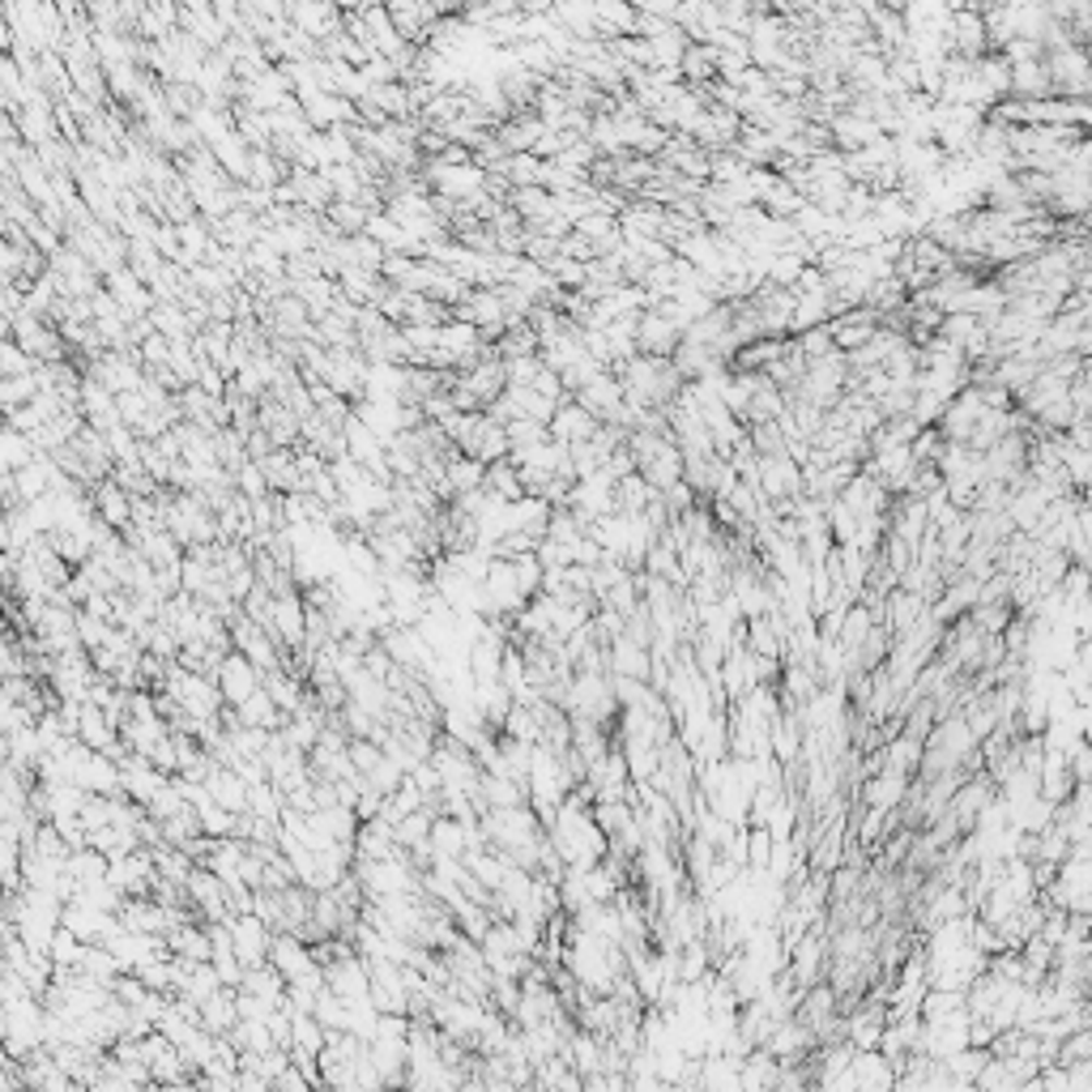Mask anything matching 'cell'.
I'll list each match as a JSON object with an SVG mask.
<instances>
[{
  "label": "cell",
  "mask_w": 1092,
  "mask_h": 1092,
  "mask_svg": "<svg viewBox=\"0 0 1092 1092\" xmlns=\"http://www.w3.org/2000/svg\"><path fill=\"white\" fill-rule=\"evenodd\" d=\"M214 683H218V692H222V704H227V708H235V704H244V700L260 688V670L252 666L240 648H227V653H222V662H218Z\"/></svg>",
  "instance_id": "obj_1"
},
{
  "label": "cell",
  "mask_w": 1092,
  "mask_h": 1092,
  "mask_svg": "<svg viewBox=\"0 0 1092 1092\" xmlns=\"http://www.w3.org/2000/svg\"><path fill=\"white\" fill-rule=\"evenodd\" d=\"M231 947H235V960L252 969V964H265L269 960V944H274V931L256 918V913H231Z\"/></svg>",
  "instance_id": "obj_2"
},
{
  "label": "cell",
  "mask_w": 1092,
  "mask_h": 1092,
  "mask_svg": "<svg viewBox=\"0 0 1092 1092\" xmlns=\"http://www.w3.org/2000/svg\"><path fill=\"white\" fill-rule=\"evenodd\" d=\"M909 781H913V777H905V773L879 768L875 777L858 781V786H862V790H858V806H879V811H896V806L905 802V790H909Z\"/></svg>",
  "instance_id": "obj_3"
},
{
  "label": "cell",
  "mask_w": 1092,
  "mask_h": 1092,
  "mask_svg": "<svg viewBox=\"0 0 1092 1092\" xmlns=\"http://www.w3.org/2000/svg\"><path fill=\"white\" fill-rule=\"evenodd\" d=\"M849 1071H853V1089H862V1092H888L896 1080L888 1058H884L879 1049H853Z\"/></svg>",
  "instance_id": "obj_4"
},
{
  "label": "cell",
  "mask_w": 1092,
  "mask_h": 1092,
  "mask_svg": "<svg viewBox=\"0 0 1092 1092\" xmlns=\"http://www.w3.org/2000/svg\"><path fill=\"white\" fill-rule=\"evenodd\" d=\"M240 1020V1007H235V986H218L209 998H201V1029L214 1033V1038H227L231 1024Z\"/></svg>",
  "instance_id": "obj_5"
},
{
  "label": "cell",
  "mask_w": 1092,
  "mask_h": 1092,
  "mask_svg": "<svg viewBox=\"0 0 1092 1092\" xmlns=\"http://www.w3.org/2000/svg\"><path fill=\"white\" fill-rule=\"evenodd\" d=\"M235 717H240L244 726H256V730H278V726L287 721V713L274 704V695L265 692V688H256L244 704H235Z\"/></svg>",
  "instance_id": "obj_6"
},
{
  "label": "cell",
  "mask_w": 1092,
  "mask_h": 1092,
  "mask_svg": "<svg viewBox=\"0 0 1092 1092\" xmlns=\"http://www.w3.org/2000/svg\"><path fill=\"white\" fill-rule=\"evenodd\" d=\"M879 751H884V768L905 773V777H913L918 764H922V739H913V735H905V730H896Z\"/></svg>",
  "instance_id": "obj_7"
},
{
  "label": "cell",
  "mask_w": 1092,
  "mask_h": 1092,
  "mask_svg": "<svg viewBox=\"0 0 1092 1092\" xmlns=\"http://www.w3.org/2000/svg\"><path fill=\"white\" fill-rule=\"evenodd\" d=\"M427 845H432V858H461L465 853V824L452 815H436Z\"/></svg>",
  "instance_id": "obj_8"
},
{
  "label": "cell",
  "mask_w": 1092,
  "mask_h": 1092,
  "mask_svg": "<svg viewBox=\"0 0 1092 1092\" xmlns=\"http://www.w3.org/2000/svg\"><path fill=\"white\" fill-rule=\"evenodd\" d=\"M675 969H679V982H700L713 973V951L704 939H688L675 956Z\"/></svg>",
  "instance_id": "obj_9"
},
{
  "label": "cell",
  "mask_w": 1092,
  "mask_h": 1092,
  "mask_svg": "<svg viewBox=\"0 0 1092 1092\" xmlns=\"http://www.w3.org/2000/svg\"><path fill=\"white\" fill-rule=\"evenodd\" d=\"M312 1016L320 1020L325 1033H342V1029H350V1007L329 991V986L316 991V998H312Z\"/></svg>",
  "instance_id": "obj_10"
},
{
  "label": "cell",
  "mask_w": 1092,
  "mask_h": 1092,
  "mask_svg": "<svg viewBox=\"0 0 1092 1092\" xmlns=\"http://www.w3.org/2000/svg\"><path fill=\"white\" fill-rule=\"evenodd\" d=\"M956 1011H964V991L926 986L922 1003H918V1016H922V1020H947V1016H956Z\"/></svg>",
  "instance_id": "obj_11"
},
{
  "label": "cell",
  "mask_w": 1092,
  "mask_h": 1092,
  "mask_svg": "<svg viewBox=\"0 0 1092 1092\" xmlns=\"http://www.w3.org/2000/svg\"><path fill=\"white\" fill-rule=\"evenodd\" d=\"M986 1058H991L986 1045H964V1049H956L951 1058H944V1067L964 1084V1089H973V1080H978V1071L986 1067Z\"/></svg>",
  "instance_id": "obj_12"
},
{
  "label": "cell",
  "mask_w": 1092,
  "mask_h": 1092,
  "mask_svg": "<svg viewBox=\"0 0 1092 1092\" xmlns=\"http://www.w3.org/2000/svg\"><path fill=\"white\" fill-rule=\"evenodd\" d=\"M530 913L538 922H546L550 913H559V888H555V879H546V875L530 879Z\"/></svg>",
  "instance_id": "obj_13"
},
{
  "label": "cell",
  "mask_w": 1092,
  "mask_h": 1092,
  "mask_svg": "<svg viewBox=\"0 0 1092 1092\" xmlns=\"http://www.w3.org/2000/svg\"><path fill=\"white\" fill-rule=\"evenodd\" d=\"M512 568H517V585H521V594L534 597L543 590V563H538V555L534 550H525V555H512Z\"/></svg>",
  "instance_id": "obj_14"
},
{
  "label": "cell",
  "mask_w": 1092,
  "mask_h": 1092,
  "mask_svg": "<svg viewBox=\"0 0 1092 1092\" xmlns=\"http://www.w3.org/2000/svg\"><path fill=\"white\" fill-rule=\"evenodd\" d=\"M1067 1092H1092V1058L1067 1063Z\"/></svg>",
  "instance_id": "obj_15"
},
{
  "label": "cell",
  "mask_w": 1092,
  "mask_h": 1092,
  "mask_svg": "<svg viewBox=\"0 0 1092 1092\" xmlns=\"http://www.w3.org/2000/svg\"><path fill=\"white\" fill-rule=\"evenodd\" d=\"M307 1071L303 1067H295V1063H287L278 1076H274V1089H282V1092H307Z\"/></svg>",
  "instance_id": "obj_16"
}]
</instances>
